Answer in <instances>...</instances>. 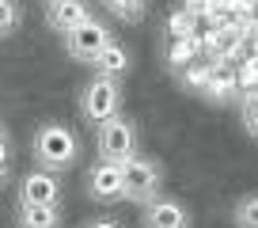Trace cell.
Masks as SVG:
<instances>
[{"instance_id": "cell-1", "label": "cell", "mask_w": 258, "mask_h": 228, "mask_svg": "<svg viewBox=\"0 0 258 228\" xmlns=\"http://www.w3.org/2000/svg\"><path fill=\"white\" fill-rule=\"evenodd\" d=\"M31 156L42 171H53V175H64L69 167L80 163V137L64 122H42L34 130L31 141Z\"/></svg>"}, {"instance_id": "cell-2", "label": "cell", "mask_w": 258, "mask_h": 228, "mask_svg": "<svg viewBox=\"0 0 258 228\" xmlns=\"http://www.w3.org/2000/svg\"><path fill=\"white\" fill-rule=\"evenodd\" d=\"M95 152H99V160L118 163V167L133 160V156L141 152V137H137L133 118L118 114V118H110V122L95 126Z\"/></svg>"}, {"instance_id": "cell-3", "label": "cell", "mask_w": 258, "mask_h": 228, "mask_svg": "<svg viewBox=\"0 0 258 228\" xmlns=\"http://www.w3.org/2000/svg\"><path fill=\"white\" fill-rule=\"evenodd\" d=\"M163 187V163L152 156H133L129 163H121V198L133 205H145L152 198H160Z\"/></svg>"}, {"instance_id": "cell-4", "label": "cell", "mask_w": 258, "mask_h": 228, "mask_svg": "<svg viewBox=\"0 0 258 228\" xmlns=\"http://www.w3.org/2000/svg\"><path fill=\"white\" fill-rule=\"evenodd\" d=\"M80 114L84 122L103 126L121 114V80H106V76H91L80 91Z\"/></svg>"}, {"instance_id": "cell-5", "label": "cell", "mask_w": 258, "mask_h": 228, "mask_svg": "<svg viewBox=\"0 0 258 228\" xmlns=\"http://www.w3.org/2000/svg\"><path fill=\"white\" fill-rule=\"evenodd\" d=\"M61 42H64V53L73 57V61L91 65V61H95V57L114 42V31L106 23H99V19H88V23H80L76 31L61 34Z\"/></svg>"}, {"instance_id": "cell-6", "label": "cell", "mask_w": 258, "mask_h": 228, "mask_svg": "<svg viewBox=\"0 0 258 228\" xmlns=\"http://www.w3.org/2000/svg\"><path fill=\"white\" fill-rule=\"evenodd\" d=\"M16 202H31V205H61V179H57L53 171H27L23 179H19V194Z\"/></svg>"}, {"instance_id": "cell-7", "label": "cell", "mask_w": 258, "mask_h": 228, "mask_svg": "<svg viewBox=\"0 0 258 228\" xmlns=\"http://www.w3.org/2000/svg\"><path fill=\"white\" fill-rule=\"evenodd\" d=\"M141 228H190V209L178 198H152L141 205Z\"/></svg>"}, {"instance_id": "cell-8", "label": "cell", "mask_w": 258, "mask_h": 228, "mask_svg": "<svg viewBox=\"0 0 258 228\" xmlns=\"http://www.w3.org/2000/svg\"><path fill=\"white\" fill-rule=\"evenodd\" d=\"M88 194L95 198V202H103V205L121 202V167H118V163H106V160L91 163V171H88Z\"/></svg>"}, {"instance_id": "cell-9", "label": "cell", "mask_w": 258, "mask_h": 228, "mask_svg": "<svg viewBox=\"0 0 258 228\" xmlns=\"http://www.w3.org/2000/svg\"><path fill=\"white\" fill-rule=\"evenodd\" d=\"M88 19H91L88 0H57V4H46V23H49V31H57V34L76 31V27L88 23Z\"/></svg>"}, {"instance_id": "cell-10", "label": "cell", "mask_w": 258, "mask_h": 228, "mask_svg": "<svg viewBox=\"0 0 258 228\" xmlns=\"http://www.w3.org/2000/svg\"><path fill=\"white\" fill-rule=\"evenodd\" d=\"M202 95L209 99V103H217V106L235 103V99H239V88H235V73H232L228 65H209V80H205Z\"/></svg>"}, {"instance_id": "cell-11", "label": "cell", "mask_w": 258, "mask_h": 228, "mask_svg": "<svg viewBox=\"0 0 258 228\" xmlns=\"http://www.w3.org/2000/svg\"><path fill=\"white\" fill-rule=\"evenodd\" d=\"M64 213L61 205H31V202H16V228H61Z\"/></svg>"}, {"instance_id": "cell-12", "label": "cell", "mask_w": 258, "mask_h": 228, "mask_svg": "<svg viewBox=\"0 0 258 228\" xmlns=\"http://www.w3.org/2000/svg\"><path fill=\"white\" fill-rule=\"evenodd\" d=\"M129 65H133V57H129V49L121 46L118 38L110 42V46L103 49V53L91 61V69H95V76H106V80H121V76L129 73Z\"/></svg>"}, {"instance_id": "cell-13", "label": "cell", "mask_w": 258, "mask_h": 228, "mask_svg": "<svg viewBox=\"0 0 258 228\" xmlns=\"http://www.w3.org/2000/svg\"><path fill=\"white\" fill-rule=\"evenodd\" d=\"M194 61H202V38H198V34H194V38L167 42V69L171 73H182V69L194 65Z\"/></svg>"}, {"instance_id": "cell-14", "label": "cell", "mask_w": 258, "mask_h": 228, "mask_svg": "<svg viewBox=\"0 0 258 228\" xmlns=\"http://www.w3.org/2000/svg\"><path fill=\"white\" fill-rule=\"evenodd\" d=\"M99 4L121 23H141L148 16V0H99Z\"/></svg>"}, {"instance_id": "cell-15", "label": "cell", "mask_w": 258, "mask_h": 228, "mask_svg": "<svg viewBox=\"0 0 258 228\" xmlns=\"http://www.w3.org/2000/svg\"><path fill=\"white\" fill-rule=\"evenodd\" d=\"M163 34H167V42H175V38H194V34H198V19H194L186 8H175L167 19H163Z\"/></svg>"}, {"instance_id": "cell-16", "label": "cell", "mask_w": 258, "mask_h": 228, "mask_svg": "<svg viewBox=\"0 0 258 228\" xmlns=\"http://www.w3.org/2000/svg\"><path fill=\"white\" fill-rule=\"evenodd\" d=\"M239 122H243V130H247V137L258 141V91L239 95Z\"/></svg>"}, {"instance_id": "cell-17", "label": "cell", "mask_w": 258, "mask_h": 228, "mask_svg": "<svg viewBox=\"0 0 258 228\" xmlns=\"http://www.w3.org/2000/svg\"><path fill=\"white\" fill-rule=\"evenodd\" d=\"M235 228H258V194H243L232 209Z\"/></svg>"}, {"instance_id": "cell-18", "label": "cell", "mask_w": 258, "mask_h": 228, "mask_svg": "<svg viewBox=\"0 0 258 228\" xmlns=\"http://www.w3.org/2000/svg\"><path fill=\"white\" fill-rule=\"evenodd\" d=\"M232 73H235V88H239V95L258 91V57H243Z\"/></svg>"}, {"instance_id": "cell-19", "label": "cell", "mask_w": 258, "mask_h": 228, "mask_svg": "<svg viewBox=\"0 0 258 228\" xmlns=\"http://www.w3.org/2000/svg\"><path fill=\"white\" fill-rule=\"evenodd\" d=\"M205 80H209V61H194V65H186L182 73H178V84L190 88V91H198V95H202Z\"/></svg>"}, {"instance_id": "cell-20", "label": "cell", "mask_w": 258, "mask_h": 228, "mask_svg": "<svg viewBox=\"0 0 258 228\" xmlns=\"http://www.w3.org/2000/svg\"><path fill=\"white\" fill-rule=\"evenodd\" d=\"M19 27V4L16 0H0V38Z\"/></svg>"}, {"instance_id": "cell-21", "label": "cell", "mask_w": 258, "mask_h": 228, "mask_svg": "<svg viewBox=\"0 0 258 228\" xmlns=\"http://www.w3.org/2000/svg\"><path fill=\"white\" fill-rule=\"evenodd\" d=\"M84 228H125V224H118L114 217H95V220H88Z\"/></svg>"}, {"instance_id": "cell-22", "label": "cell", "mask_w": 258, "mask_h": 228, "mask_svg": "<svg viewBox=\"0 0 258 228\" xmlns=\"http://www.w3.org/2000/svg\"><path fill=\"white\" fill-rule=\"evenodd\" d=\"M8 175H12V163H8V160H0V187L8 183Z\"/></svg>"}, {"instance_id": "cell-23", "label": "cell", "mask_w": 258, "mask_h": 228, "mask_svg": "<svg viewBox=\"0 0 258 228\" xmlns=\"http://www.w3.org/2000/svg\"><path fill=\"white\" fill-rule=\"evenodd\" d=\"M250 12H254V16H258V0H250Z\"/></svg>"}, {"instance_id": "cell-24", "label": "cell", "mask_w": 258, "mask_h": 228, "mask_svg": "<svg viewBox=\"0 0 258 228\" xmlns=\"http://www.w3.org/2000/svg\"><path fill=\"white\" fill-rule=\"evenodd\" d=\"M46 4H57V0H46Z\"/></svg>"}]
</instances>
